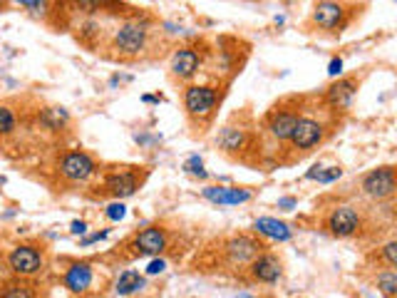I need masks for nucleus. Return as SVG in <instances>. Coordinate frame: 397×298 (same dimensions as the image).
Returning <instances> with one entry per match:
<instances>
[{
  "instance_id": "obj_13",
  "label": "nucleus",
  "mask_w": 397,
  "mask_h": 298,
  "mask_svg": "<svg viewBox=\"0 0 397 298\" xmlns=\"http://www.w3.org/2000/svg\"><path fill=\"white\" fill-rule=\"evenodd\" d=\"M139 184H142L139 174L132 172V169H125V172H112L104 179V191H107L109 196H114L117 201H122L134 194V191L139 189Z\"/></svg>"
},
{
  "instance_id": "obj_23",
  "label": "nucleus",
  "mask_w": 397,
  "mask_h": 298,
  "mask_svg": "<svg viewBox=\"0 0 397 298\" xmlns=\"http://www.w3.org/2000/svg\"><path fill=\"white\" fill-rule=\"evenodd\" d=\"M375 283H377L380 293H385L387 298H395V293H397V274H395L392 269H387V271H382V274H377Z\"/></svg>"
},
{
  "instance_id": "obj_18",
  "label": "nucleus",
  "mask_w": 397,
  "mask_h": 298,
  "mask_svg": "<svg viewBox=\"0 0 397 298\" xmlns=\"http://www.w3.org/2000/svg\"><path fill=\"white\" fill-rule=\"evenodd\" d=\"M254 231L258 236H266V239L271 241H288L290 236H293V231H290V226L286 221H278V219L273 217H261L254 221Z\"/></svg>"
},
{
  "instance_id": "obj_16",
  "label": "nucleus",
  "mask_w": 397,
  "mask_h": 298,
  "mask_svg": "<svg viewBox=\"0 0 397 298\" xmlns=\"http://www.w3.org/2000/svg\"><path fill=\"white\" fill-rule=\"evenodd\" d=\"M92 286V266L85 261H77L65 271V288L70 293H85Z\"/></svg>"
},
{
  "instance_id": "obj_2",
  "label": "nucleus",
  "mask_w": 397,
  "mask_h": 298,
  "mask_svg": "<svg viewBox=\"0 0 397 298\" xmlns=\"http://www.w3.org/2000/svg\"><path fill=\"white\" fill-rule=\"evenodd\" d=\"M311 23L325 33H343L348 25V6L343 0H318L313 6Z\"/></svg>"
},
{
  "instance_id": "obj_15",
  "label": "nucleus",
  "mask_w": 397,
  "mask_h": 298,
  "mask_svg": "<svg viewBox=\"0 0 397 298\" xmlns=\"http://www.w3.org/2000/svg\"><path fill=\"white\" fill-rule=\"evenodd\" d=\"M134 249L137 253L144 256H159L166 249V234L162 226H147L134 236Z\"/></svg>"
},
{
  "instance_id": "obj_12",
  "label": "nucleus",
  "mask_w": 397,
  "mask_h": 298,
  "mask_svg": "<svg viewBox=\"0 0 397 298\" xmlns=\"http://www.w3.org/2000/svg\"><path fill=\"white\" fill-rule=\"evenodd\" d=\"M283 276V264L276 253L261 251L251 261V279L258 283H276Z\"/></svg>"
},
{
  "instance_id": "obj_22",
  "label": "nucleus",
  "mask_w": 397,
  "mask_h": 298,
  "mask_svg": "<svg viewBox=\"0 0 397 298\" xmlns=\"http://www.w3.org/2000/svg\"><path fill=\"white\" fill-rule=\"evenodd\" d=\"M343 177V169L341 166H323V164H316L311 166L306 172V179L311 182H318V184H333Z\"/></svg>"
},
{
  "instance_id": "obj_28",
  "label": "nucleus",
  "mask_w": 397,
  "mask_h": 298,
  "mask_svg": "<svg viewBox=\"0 0 397 298\" xmlns=\"http://www.w3.org/2000/svg\"><path fill=\"white\" fill-rule=\"evenodd\" d=\"M382 258H385L387 269H395L397 266V244L395 241H390V244L382 246Z\"/></svg>"
},
{
  "instance_id": "obj_9",
  "label": "nucleus",
  "mask_w": 397,
  "mask_h": 298,
  "mask_svg": "<svg viewBox=\"0 0 397 298\" xmlns=\"http://www.w3.org/2000/svg\"><path fill=\"white\" fill-rule=\"evenodd\" d=\"M201 63H204V60H201V52L192 45H184L174 50L169 68H171V74L179 77V80H192L194 74L201 70Z\"/></svg>"
},
{
  "instance_id": "obj_34",
  "label": "nucleus",
  "mask_w": 397,
  "mask_h": 298,
  "mask_svg": "<svg viewBox=\"0 0 397 298\" xmlns=\"http://www.w3.org/2000/svg\"><path fill=\"white\" fill-rule=\"evenodd\" d=\"M70 231H72L75 236H85L87 234V221H82V219H75V221L70 224Z\"/></svg>"
},
{
  "instance_id": "obj_19",
  "label": "nucleus",
  "mask_w": 397,
  "mask_h": 298,
  "mask_svg": "<svg viewBox=\"0 0 397 298\" xmlns=\"http://www.w3.org/2000/svg\"><path fill=\"white\" fill-rule=\"evenodd\" d=\"M40 125L50 132H63L70 125V112L65 107H45L40 112Z\"/></svg>"
},
{
  "instance_id": "obj_7",
  "label": "nucleus",
  "mask_w": 397,
  "mask_h": 298,
  "mask_svg": "<svg viewBox=\"0 0 397 298\" xmlns=\"http://www.w3.org/2000/svg\"><path fill=\"white\" fill-rule=\"evenodd\" d=\"M219 102V90L211 85H189L184 92V107L192 117H206Z\"/></svg>"
},
{
  "instance_id": "obj_30",
  "label": "nucleus",
  "mask_w": 397,
  "mask_h": 298,
  "mask_svg": "<svg viewBox=\"0 0 397 298\" xmlns=\"http://www.w3.org/2000/svg\"><path fill=\"white\" fill-rule=\"evenodd\" d=\"M164 269H166L164 258H152V261H149V266H147V274L149 276H157V274H162Z\"/></svg>"
},
{
  "instance_id": "obj_8",
  "label": "nucleus",
  "mask_w": 397,
  "mask_h": 298,
  "mask_svg": "<svg viewBox=\"0 0 397 298\" xmlns=\"http://www.w3.org/2000/svg\"><path fill=\"white\" fill-rule=\"evenodd\" d=\"M323 137H325V130L320 122L313 120V117H298L288 142L293 144L295 149H301V152H311L313 147H318V144L323 142Z\"/></svg>"
},
{
  "instance_id": "obj_4",
  "label": "nucleus",
  "mask_w": 397,
  "mask_h": 298,
  "mask_svg": "<svg viewBox=\"0 0 397 298\" xmlns=\"http://www.w3.org/2000/svg\"><path fill=\"white\" fill-rule=\"evenodd\" d=\"M57 172L68 182L82 184L97 174V162L87 152H68V155H63L60 164H57Z\"/></svg>"
},
{
  "instance_id": "obj_3",
  "label": "nucleus",
  "mask_w": 397,
  "mask_h": 298,
  "mask_svg": "<svg viewBox=\"0 0 397 298\" xmlns=\"http://www.w3.org/2000/svg\"><path fill=\"white\" fill-rule=\"evenodd\" d=\"M360 189H363L365 196L375 201H382L387 196L395 194L397 189V179H395V166L385 164V166H377L373 172H368L360 182Z\"/></svg>"
},
{
  "instance_id": "obj_25",
  "label": "nucleus",
  "mask_w": 397,
  "mask_h": 298,
  "mask_svg": "<svg viewBox=\"0 0 397 298\" xmlns=\"http://www.w3.org/2000/svg\"><path fill=\"white\" fill-rule=\"evenodd\" d=\"M184 172L187 174H192V177H198V179H206L209 177V172L204 169V162H201V157L198 155H192L187 162H184V166H182Z\"/></svg>"
},
{
  "instance_id": "obj_33",
  "label": "nucleus",
  "mask_w": 397,
  "mask_h": 298,
  "mask_svg": "<svg viewBox=\"0 0 397 298\" xmlns=\"http://www.w3.org/2000/svg\"><path fill=\"white\" fill-rule=\"evenodd\" d=\"M328 74L330 77H341L343 74V58H333L328 63Z\"/></svg>"
},
{
  "instance_id": "obj_14",
  "label": "nucleus",
  "mask_w": 397,
  "mask_h": 298,
  "mask_svg": "<svg viewBox=\"0 0 397 298\" xmlns=\"http://www.w3.org/2000/svg\"><path fill=\"white\" fill-rule=\"evenodd\" d=\"M357 95V80L355 77H338L333 85L325 87V102L335 109L350 107V102Z\"/></svg>"
},
{
  "instance_id": "obj_21",
  "label": "nucleus",
  "mask_w": 397,
  "mask_h": 298,
  "mask_svg": "<svg viewBox=\"0 0 397 298\" xmlns=\"http://www.w3.org/2000/svg\"><path fill=\"white\" fill-rule=\"evenodd\" d=\"M216 142H219V147H221L224 152H228V155H236V152H241V149H244L246 132H244V130H238V127H224Z\"/></svg>"
},
{
  "instance_id": "obj_5",
  "label": "nucleus",
  "mask_w": 397,
  "mask_h": 298,
  "mask_svg": "<svg viewBox=\"0 0 397 298\" xmlns=\"http://www.w3.org/2000/svg\"><path fill=\"white\" fill-rule=\"evenodd\" d=\"M8 266H10V271L17 276H35L45 266V256H42V251H40L38 246H33V244H17V246H13V251L8 253Z\"/></svg>"
},
{
  "instance_id": "obj_6",
  "label": "nucleus",
  "mask_w": 397,
  "mask_h": 298,
  "mask_svg": "<svg viewBox=\"0 0 397 298\" xmlns=\"http://www.w3.org/2000/svg\"><path fill=\"white\" fill-rule=\"evenodd\" d=\"M360 224H363L360 212H357L355 207H348V204L335 207L333 212L328 214V219H325L328 231L333 236H338V239H350V236H355L357 231H360Z\"/></svg>"
},
{
  "instance_id": "obj_24",
  "label": "nucleus",
  "mask_w": 397,
  "mask_h": 298,
  "mask_svg": "<svg viewBox=\"0 0 397 298\" xmlns=\"http://www.w3.org/2000/svg\"><path fill=\"white\" fill-rule=\"evenodd\" d=\"M17 127V117L8 104H0V137H8V134L15 132Z\"/></svg>"
},
{
  "instance_id": "obj_11",
  "label": "nucleus",
  "mask_w": 397,
  "mask_h": 298,
  "mask_svg": "<svg viewBox=\"0 0 397 298\" xmlns=\"http://www.w3.org/2000/svg\"><path fill=\"white\" fill-rule=\"evenodd\" d=\"M201 196L216 207H238V204H246L251 201V191L249 189H238V187H221V184H214V187H204Z\"/></svg>"
},
{
  "instance_id": "obj_10",
  "label": "nucleus",
  "mask_w": 397,
  "mask_h": 298,
  "mask_svg": "<svg viewBox=\"0 0 397 298\" xmlns=\"http://www.w3.org/2000/svg\"><path fill=\"white\" fill-rule=\"evenodd\" d=\"M224 249H226L228 261L241 266V264H251V261H254V258L263 251V244H261V241H256L254 236L241 234V236H233V239H228Z\"/></svg>"
},
{
  "instance_id": "obj_17",
  "label": "nucleus",
  "mask_w": 397,
  "mask_h": 298,
  "mask_svg": "<svg viewBox=\"0 0 397 298\" xmlns=\"http://www.w3.org/2000/svg\"><path fill=\"white\" fill-rule=\"evenodd\" d=\"M298 112H293V109H278V112H273L271 120H268V130H271V134L278 139V142H288L290 132H293L295 122H298Z\"/></svg>"
},
{
  "instance_id": "obj_29",
  "label": "nucleus",
  "mask_w": 397,
  "mask_h": 298,
  "mask_svg": "<svg viewBox=\"0 0 397 298\" xmlns=\"http://www.w3.org/2000/svg\"><path fill=\"white\" fill-rule=\"evenodd\" d=\"M109 236V229H102V231H95V234H87L79 239V246H92L97 241H104Z\"/></svg>"
},
{
  "instance_id": "obj_1",
  "label": "nucleus",
  "mask_w": 397,
  "mask_h": 298,
  "mask_svg": "<svg viewBox=\"0 0 397 298\" xmlns=\"http://www.w3.org/2000/svg\"><path fill=\"white\" fill-rule=\"evenodd\" d=\"M149 40V23L147 20H127L114 30L112 45L114 50H119L127 58H134L147 47Z\"/></svg>"
},
{
  "instance_id": "obj_31",
  "label": "nucleus",
  "mask_w": 397,
  "mask_h": 298,
  "mask_svg": "<svg viewBox=\"0 0 397 298\" xmlns=\"http://www.w3.org/2000/svg\"><path fill=\"white\" fill-rule=\"evenodd\" d=\"M10 3H15V6L20 8H28V10H35V13L45 6V0H10Z\"/></svg>"
},
{
  "instance_id": "obj_32",
  "label": "nucleus",
  "mask_w": 397,
  "mask_h": 298,
  "mask_svg": "<svg viewBox=\"0 0 397 298\" xmlns=\"http://www.w3.org/2000/svg\"><path fill=\"white\" fill-rule=\"evenodd\" d=\"M278 209H283V212H293L295 207H298V201H295V196H281V199L276 201Z\"/></svg>"
},
{
  "instance_id": "obj_26",
  "label": "nucleus",
  "mask_w": 397,
  "mask_h": 298,
  "mask_svg": "<svg viewBox=\"0 0 397 298\" xmlns=\"http://www.w3.org/2000/svg\"><path fill=\"white\" fill-rule=\"evenodd\" d=\"M0 298H33V293L23 283H6L0 291Z\"/></svg>"
},
{
  "instance_id": "obj_35",
  "label": "nucleus",
  "mask_w": 397,
  "mask_h": 298,
  "mask_svg": "<svg viewBox=\"0 0 397 298\" xmlns=\"http://www.w3.org/2000/svg\"><path fill=\"white\" fill-rule=\"evenodd\" d=\"M142 102H147V104H157V102H162V97H154V95H142Z\"/></svg>"
},
{
  "instance_id": "obj_20",
  "label": "nucleus",
  "mask_w": 397,
  "mask_h": 298,
  "mask_svg": "<svg viewBox=\"0 0 397 298\" xmlns=\"http://www.w3.org/2000/svg\"><path fill=\"white\" fill-rule=\"evenodd\" d=\"M144 283H147L144 281V276H139L134 269H127L119 274L117 283H114V293H117V296H132V293L142 291Z\"/></svg>"
},
{
  "instance_id": "obj_27",
  "label": "nucleus",
  "mask_w": 397,
  "mask_h": 298,
  "mask_svg": "<svg viewBox=\"0 0 397 298\" xmlns=\"http://www.w3.org/2000/svg\"><path fill=\"white\" fill-rule=\"evenodd\" d=\"M104 217H107L109 221H122V219L127 217V207L122 201H112V204L104 209Z\"/></svg>"
}]
</instances>
